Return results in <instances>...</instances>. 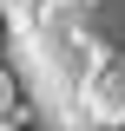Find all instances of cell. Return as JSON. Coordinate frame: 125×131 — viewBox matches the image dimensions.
Listing matches in <instances>:
<instances>
[{"label":"cell","instance_id":"6da1fadb","mask_svg":"<svg viewBox=\"0 0 125 131\" xmlns=\"http://www.w3.org/2000/svg\"><path fill=\"white\" fill-rule=\"evenodd\" d=\"M0 59L33 131H125V0H0Z\"/></svg>","mask_w":125,"mask_h":131},{"label":"cell","instance_id":"7a4b0ae2","mask_svg":"<svg viewBox=\"0 0 125 131\" xmlns=\"http://www.w3.org/2000/svg\"><path fill=\"white\" fill-rule=\"evenodd\" d=\"M0 125H26V98H20V79L0 59Z\"/></svg>","mask_w":125,"mask_h":131},{"label":"cell","instance_id":"3957f363","mask_svg":"<svg viewBox=\"0 0 125 131\" xmlns=\"http://www.w3.org/2000/svg\"><path fill=\"white\" fill-rule=\"evenodd\" d=\"M0 131H20V125H0Z\"/></svg>","mask_w":125,"mask_h":131}]
</instances>
